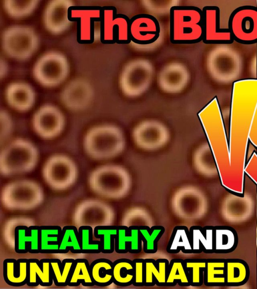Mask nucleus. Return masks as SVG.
<instances>
[{
	"label": "nucleus",
	"mask_w": 257,
	"mask_h": 289,
	"mask_svg": "<svg viewBox=\"0 0 257 289\" xmlns=\"http://www.w3.org/2000/svg\"><path fill=\"white\" fill-rule=\"evenodd\" d=\"M257 107V89L240 85L232 89L228 139L230 179L228 191L244 195L245 167L249 134Z\"/></svg>",
	"instance_id": "obj_1"
},
{
	"label": "nucleus",
	"mask_w": 257,
	"mask_h": 289,
	"mask_svg": "<svg viewBox=\"0 0 257 289\" xmlns=\"http://www.w3.org/2000/svg\"><path fill=\"white\" fill-rule=\"evenodd\" d=\"M170 39L174 44H192L202 41V10L195 6H173L170 11Z\"/></svg>",
	"instance_id": "obj_2"
},
{
	"label": "nucleus",
	"mask_w": 257,
	"mask_h": 289,
	"mask_svg": "<svg viewBox=\"0 0 257 289\" xmlns=\"http://www.w3.org/2000/svg\"><path fill=\"white\" fill-rule=\"evenodd\" d=\"M125 140L122 131L117 126L103 125L91 129L84 139L86 152L98 159L113 157L124 149Z\"/></svg>",
	"instance_id": "obj_3"
},
{
	"label": "nucleus",
	"mask_w": 257,
	"mask_h": 289,
	"mask_svg": "<svg viewBox=\"0 0 257 289\" xmlns=\"http://www.w3.org/2000/svg\"><path fill=\"white\" fill-rule=\"evenodd\" d=\"M39 39L34 30L29 26L13 25L2 35V46L9 57L19 61L29 59L37 51Z\"/></svg>",
	"instance_id": "obj_4"
},
{
	"label": "nucleus",
	"mask_w": 257,
	"mask_h": 289,
	"mask_svg": "<svg viewBox=\"0 0 257 289\" xmlns=\"http://www.w3.org/2000/svg\"><path fill=\"white\" fill-rule=\"evenodd\" d=\"M70 70L66 57L56 51L47 52L36 61L33 67L34 78L45 87H54L63 82Z\"/></svg>",
	"instance_id": "obj_5"
},
{
	"label": "nucleus",
	"mask_w": 257,
	"mask_h": 289,
	"mask_svg": "<svg viewBox=\"0 0 257 289\" xmlns=\"http://www.w3.org/2000/svg\"><path fill=\"white\" fill-rule=\"evenodd\" d=\"M228 28L234 40L246 45L257 43V7L243 6L230 15Z\"/></svg>",
	"instance_id": "obj_6"
},
{
	"label": "nucleus",
	"mask_w": 257,
	"mask_h": 289,
	"mask_svg": "<svg viewBox=\"0 0 257 289\" xmlns=\"http://www.w3.org/2000/svg\"><path fill=\"white\" fill-rule=\"evenodd\" d=\"M37 152L30 142L24 140L14 141L1 155V168L4 172H13L31 169L36 163Z\"/></svg>",
	"instance_id": "obj_7"
},
{
	"label": "nucleus",
	"mask_w": 257,
	"mask_h": 289,
	"mask_svg": "<svg viewBox=\"0 0 257 289\" xmlns=\"http://www.w3.org/2000/svg\"><path fill=\"white\" fill-rule=\"evenodd\" d=\"M133 137L139 147L152 151L162 148L168 142L170 132L162 123L156 120H146L135 127Z\"/></svg>",
	"instance_id": "obj_8"
},
{
	"label": "nucleus",
	"mask_w": 257,
	"mask_h": 289,
	"mask_svg": "<svg viewBox=\"0 0 257 289\" xmlns=\"http://www.w3.org/2000/svg\"><path fill=\"white\" fill-rule=\"evenodd\" d=\"M74 6L71 0H53L46 5L43 13V22L45 28L54 35L66 31L72 24L69 19V9Z\"/></svg>",
	"instance_id": "obj_9"
},
{
	"label": "nucleus",
	"mask_w": 257,
	"mask_h": 289,
	"mask_svg": "<svg viewBox=\"0 0 257 289\" xmlns=\"http://www.w3.org/2000/svg\"><path fill=\"white\" fill-rule=\"evenodd\" d=\"M203 36L206 44H231L234 39L228 28H220V9L215 6L203 7Z\"/></svg>",
	"instance_id": "obj_10"
},
{
	"label": "nucleus",
	"mask_w": 257,
	"mask_h": 289,
	"mask_svg": "<svg viewBox=\"0 0 257 289\" xmlns=\"http://www.w3.org/2000/svg\"><path fill=\"white\" fill-rule=\"evenodd\" d=\"M64 116L56 106L46 104L41 107L35 113L33 124L36 132L45 138L57 135L62 129Z\"/></svg>",
	"instance_id": "obj_11"
},
{
	"label": "nucleus",
	"mask_w": 257,
	"mask_h": 289,
	"mask_svg": "<svg viewBox=\"0 0 257 289\" xmlns=\"http://www.w3.org/2000/svg\"><path fill=\"white\" fill-rule=\"evenodd\" d=\"M160 32L159 22L152 15L140 14L130 19V35L132 41L135 43L152 44L158 39Z\"/></svg>",
	"instance_id": "obj_12"
},
{
	"label": "nucleus",
	"mask_w": 257,
	"mask_h": 289,
	"mask_svg": "<svg viewBox=\"0 0 257 289\" xmlns=\"http://www.w3.org/2000/svg\"><path fill=\"white\" fill-rule=\"evenodd\" d=\"M93 90L90 84L82 78L71 80L64 88L62 100L64 104L72 109L85 107L91 100Z\"/></svg>",
	"instance_id": "obj_13"
},
{
	"label": "nucleus",
	"mask_w": 257,
	"mask_h": 289,
	"mask_svg": "<svg viewBox=\"0 0 257 289\" xmlns=\"http://www.w3.org/2000/svg\"><path fill=\"white\" fill-rule=\"evenodd\" d=\"M6 98L11 107L19 111H25L33 106L35 100V93L29 84L14 82L7 87Z\"/></svg>",
	"instance_id": "obj_14"
},
{
	"label": "nucleus",
	"mask_w": 257,
	"mask_h": 289,
	"mask_svg": "<svg viewBox=\"0 0 257 289\" xmlns=\"http://www.w3.org/2000/svg\"><path fill=\"white\" fill-rule=\"evenodd\" d=\"M15 250L17 253H40V226H17L15 229Z\"/></svg>",
	"instance_id": "obj_15"
},
{
	"label": "nucleus",
	"mask_w": 257,
	"mask_h": 289,
	"mask_svg": "<svg viewBox=\"0 0 257 289\" xmlns=\"http://www.w3.org/2000/svg\"><path fill=\"white\" fill-rule=\"evenodd\" d=\"M139 226H118L114 250L117 253H139L142 249Z\"/></svg>",
	"instance_id": "obj_16"
},
{
	"label": "nucleus",
	"mask_w": 257,
	"mask_h": 289,
	"mask_svg": "<svg viewBox=\"0 0 257 289\" xmlns=\"http://www.w3.org/2000/svg\"><path fill=\"white\" fill-rule=\"evenodd\" d=\"M3 276L9 285L21 286L27 283L28 259L7 258L3 261Z\"/></svg>",
	"instance_id": "obj_17"
},
{
	"label": "nucleus",
	"mask_w": 257,
	"mask_h": 289,
	"mask_svg": "<svg viewBox=\"0 0 257 289\" xmlns=\"http://www.w3.org/2000/svg\"><path fill=\"white\" fill-rule=\"evenodd\" d=\"M53 282L50 259H28V279L27 284L30 286L41 285L48 286Z\"/></svg>",
	"instance_id": "obj_18"
},
{
	"label": "nucleus",
	"mask_w": 257,
	"mask_h": 289,
	"mask_svg": "<svg viewBox=\"0 0 257 289\" xmlns=\"http://www.w3.org/2000/svg\"><path fill=\"white\" fill-rule=\"evenodd\" d=\"M189 232L192 253H214V226L194 225Z\"/></svg>",
	"instance_id": "obj_19"
},
{
	"label": "nucleus",
	"mask_w": 257,
	"mask_h": 289,
	"mask_svg": "<svg viewBox=\"0 0 257 289\" xmlns=\"http://www.w3.org/2000/svg\"><path fill=\"white\" fill-rule=\"evenodd\" d=\"M145 285L166 286V275L169 262L165 258L145 259Z\"/></svg>",
	"instance_id": "obj_20"
},
{
	"label": "nucleus",
	"mask_w": 257,
	"mask_h": 289,
	"mask_svg": "<svg viewBox=\"0 0 257 289\" xmlns=\"http://www.w3.org/2000/svg\"><path fill=\"white\" fill-rule=\"evenodd\" d=\"M238 237L236 231L231 226H214V253H229L237 247Z\"/></svg>",
	"instance_id": "obj_21"
},
{
	"label": "nucleus",
	"mask_w": 257,
	"mask_h": 289,
	"mask_svg": "<svg viewBox=\"0 0 257 289\" xmlns=\"http://www.w3.org/2000/svg\"><path fill=\"white\" fill-rule=\"evenodd\" d=\"M45 170L48 177L56 182L66 181L73 174V163L67 157L56 156L50 158L45 164Z\"/></svg>",
	"instance_id": "obj_22"
},
{
	"label": "nucleus",
	"mask_w": 257,
	"mask_h": 289,
	"mask_svg": "<svg viewBox=\"0 0 257 289\" xmlns=\"http://www.w3.org/2000/svg\"><path fill=\"white\" fill-rule=\"evenodd\" d=\"M225 285L238 286L244 285L249 279L250 269L247 263L239 258L225 259Z\"/></svg>",
	"instance_id": "obj_23"
},
{
	"label": "nucleus",
	"mask_w": 257,
	"mask_h": 289,
	"mask_svg": "<svg viewBox=\"0 0 257 289\" xmlns=\"http://www.w3.org/2000/svg\"><path fill=\"white\" fill-rule=\"evenodd\" d=\"M62 230L57 225L40 226V253H59Z\"/></svg>",
	"instance_id": "obj_24"
},
{
	"label": "nucleus",
	"mask_w": 257,
	"mask_h": 289,
	"mask_svg": "<svg viewBox=\"0 0 257 289\" xmlns=\"http://www.w3.org/2000/svg\"><path fill=\"white\" fill-rule=\"evenodd\" d=\"M226 281L225 259L210 258L206 259L204 273V282L206 286H224Z\"/></svg>",
	"instance_id": "obj_25"
},
{
	"label": "nucleus",
	"mask_w": 257,
	"mask_h": 289,
	"mask_svg": "<svg viewBox=\"0 0 257 289\" xmlns=\"http://www.w3.org/2000/svg\"><path fill=\"white\" fill-rule=\"evenodd\" d=\"M166 251L169 253H192L189 229L184 225L175 226L172 232Z\"/></svg>",
	"instance_id": "obj_26"
},
{
	"label": "nucleus",
	"mask_w": 257,
	"mask_h": 289,
	"mask_svg": "<svg viewBox=\"0 0 257 289\" xmlns=\"http://www.w3.org/2000/svg\"><path fill=\"white\" fill-rule=\"evenodd\" d=\"M113 282L120 286L133 284L135 278V265L127 258L115 260L112 264Z\"/></svg>",
	"instance_id": "obj_27"
},
{
	"label": "nucleus",
	"mask_w": 257,
	"mask_h": 289,
	"mask_svg": "<svg viewBox=\"0 0 257 289\" xmlns=\"http://www.w3.org/2000/svg\"><path fill=\"white\" fill-rule=\"evenodd\" d=\"M113 262L106 258H98L90 264V271L94 285L106 286L113 282Z\"/></svg>",
	"instance_id": "obj_28"
},
{
	"label": "nucleus",
	"mask_w": 257,
	"mask_h": 289,
	"mask_svg": "<svg viewBox=\"0 0 257 289\" xmlns=\"http://www.w3.org/2000/svg\"><path fill=\"white\" fill-rule=\"evenodd\" d=\"M191 285L189 273L186 267L184 260L172 259L169 263L166 275V286Z\"/></svg>",
	"instance_id": "obj_29"
},
{
	"label": "nucleus",
	"mask_w": 257,
	"mask_h": 289,
	"mask_svg": "<svg viewBox=\"0 0 257 289\" xmlns=\"http://www.w3.org/2000/svg\"><path fill=\"white\" fill-rule=\"evenodd\" d=\"M80 284L85 286L94 285L91 276L90 264L88 261L85 258L75 259L68 285L77 286Z\"/></svg>",
	"instance_id": "obj_30"
},
{
	"label": "nucleus",
	"mask_w": 257,
	"mask_h": 289,
	"mask_svg": "<svg viewBox=\"0 0 257 289\" xmlns=\"http://www.w3.org/2000/svg\"><path fill=\"white\" fill-rule=\"evenodd\" d=\"M75 259L65 258L62 261L58 258L50 259L53 282L58 286L68 285V280Z\"/></svg>",
	"instance_id": "obj_31"
},
{
	"label": "nucleus",
	"mask_w": 257,
	"mask_h": 289,
	"mask_svg": "<svg viewBox=\"0 0 257 289\" xmlns=\"http://www.w3.org/2000/svg\"><path fill=\"white\" fill-rule=\"evenodd\" d=\"M39 2L38 0H5L3 6L9 16L15 19H21L31 15Z\"/></svg>",
	"instance_id": "obj_32"
},
{
	"label": "nucleus",
	"mask_w": 257,
	"mask_h": 289,
	"mask_svg": "<svg viewBox=\"0 0 257 289\" xmlns=\"http://www.w3.org/2000/svg\"><path fill=\"white\" fill-rule=\"evenodd\" d=\"M69 251L73 253H81L79 231L73 225L62 228L60 240L59 253H66Z\"/></svg>",
	"instance_id": "obj_33"
},
{
	"label": "nucleus",
	"mask_w": 257,
	"mask_h": 289,
	"mask_svg": "<svg viewBox=\"0 0 257 289\" xmlns=\"http://www.w3.org/2000/svg\"><path fill=\"white\" fill-rule=\"evenodd\" d=\"M139 232L146 253H155L158 249V242L165 232V228L160 225L139 226Z\"/></svg>",
	"instance_id": "obj_34"
},
{
	"label": "nucleus",
	"mask_w": 257,
	"mask_h": 289,
	"mask_svg": "<svg viewBox=\"0 0 257 289\" xmlns=\"http://www.w3.org/2000/svg\"><path fill=\"white\" fill-rule=\"evenodd\" d=\"M118 226L101 225L95 227L93 235L95 238L100 239L102 253H111L114 251Z\"/></svg>",
	"instance_id": "obj_35"
},
{
	"label": "nucleus",
	"mask_w": 257,
	"mask_h": 289,
	"mask_svg": "<svg viewBox=\"0 0 257 289\" xmlns=\"http://www.w3.org/2000/svg\"><path fill=\"white\" fill-rule=\"evenodd\" d=\"M81 246V253L101 252L100 240H93V230L90 226H81L78 229Z\"/></svg>",
	"instance_id": "obj_36"
},
{
	"label": "nucleus",
	"mask_w": 257,
	"mask_h": 289,
	"mask_svg": "<svg viewBox=\"0 0 257 289\" xmlns=\"http://www.w3.org/2000/svg\"><path fill=\"white\" fill-rule=\"evenodd\" d=\"M206 259L187 258L184 259L186 267L189 273L191 285L199 286L204 282V273L206 266Z\"/></svg>",
	"instance_id": "obj_37"
},
{
	"label": "nucleus",
	"mask_w": 257,
	"mask_h": 289,
	"mask_svg": "<svg viewBox=\"0 0 257 289\" xmlns=\"http://www.w3.org/2000/svg\"><path fill=\"white\" fill-rule=\"evenodd\" d=\"M215 162L209 144H203L196 149L193 156V164L198 171L206 172L212 167Z\"/></svg>",
	"instance_id": "obj_38"
},
{
	"label": "nucleus",
	"mask_w": 257,
	"mask_h": 289,
	"mask_svg": "<svg viewBox=\"0 0 257 289\" xmlns=\"http://www.w3.org/2000/svg\"><path fill=\"white\" fill-rule=\"evenodd\" d=\"M135 265V278L133 284L136 286L145 285V260L136 258L133 260Z\"/></svg>",
	"instance_id": "obj_39"
}]
</instances>
